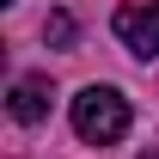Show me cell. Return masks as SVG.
<instances>
[{
	"label": "cell",
	"instance_id": "6da1fadb",
	"mask_svg": "<svg viewBox=\"0 0 159 159\" xmlns=\"http://www.w3.org/2000/svg\"><path fill=\"white\" fill-rule=\"evenodd\" d=\"M74 135L92 141V147H110V141L129 135V98L116 86H86L74 98Z\"/></svg>",
	"mask_w": 159,
	"mask_h": 159
},
{
	"label": "cell",
	"instance_id": "7a4b0ae2",
	"mask_svg": "<svg viewBox=\"0 0 159 159\" xmlns=\"http://www.w3.org/2000/svg\"><path fill=\"white\" fill-rule=\"evenodd\" d=\"M116 37H122L129 55L153 61V55H159V0H135V6H122V12H116Z\"/></svg>",
	"mask_w": 159,
	"mask_h": 159
},
{
	"label": "cell",
	"instance_id": "3957f363",
	"mask_svg": "<svg viewBox=\"0 0 159 159\" xmlns=\"http://www.w3.org/2000/svg\"><path fill=\"white\" fill-rule=\"evenodd\" d=\"M49 80L43 74H25V80H12V92H6V110H12V122H43L49 116Z\"/></svg>",
	"mask_w": 159,
	"mask_h": 159
},
{
	"label": "cell",
	"instance_id": "277c9868",
	"mask_svg": "<svg viewBox=\"0 0 159 159\" xmlns=\"http://www.w3.org/2000/svg\"><path fill=\"white\" fill-rule=\"evenodd\" d=\"M43 43H49V49H67V43H74V19H67V12H49V25H43Z\"/></svg>",
	"mask_w": 159,
	"mask_h": 159
}]
</instances>
